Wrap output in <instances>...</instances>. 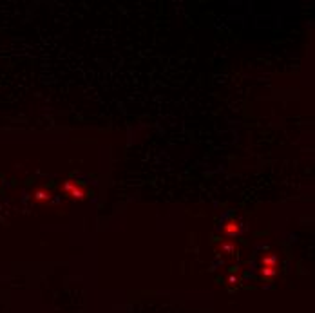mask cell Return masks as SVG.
Returning a JSON list of instances; mask_svg holds the SVG:
<instances>
[{
    "label": "cell",
    "instance_id": "cell-1",
    "mask_svg": "<svg viewBox=\"0 0 315 313\" xmlns=\"http://www.w3.org/2000/svg\"><path fill=\"white\" fill-rule=\"evenodd\" d=\"M60 189H62V192H64L69 199L82 201V199H87V197H89V190H87V187H85L82 181H78V179H66Z\"/></svg>",
    "mask_w": 315,
    "mask_h": 313
},
{
    "label": "cell",
    "instance_id": "cell-5",
    "mask_svg": "<svg viewBox=\"0 0 315 313\" xmlns=\"http://www.w3.org/2000/svg\"><path fill=\"white\" fill-rule=\"evenodd\" d=\"M51 197H53V192H51V189H48V187H38V189L33 192V199H35L36 203H40V205L49 203Z\"/></svg>",
    "mask_w": 315,
    "mask_h": 313
},
{
    "label": "cell",
    "instance_id": "cell-4",
    "mask_svg": "<svg viewBox=\"0 0 315 313\" xmlns=\"http://www.w3.org/2000/svg\"><path fill=\"white\" fill-rule=\"evenodd\" d=\"M216 252L219 255H228V257H232V255L238 254V244H236V241H232V239L221 237V239L216 241Z\"/></svg>",
    "mask_w": 315,
    "mask_h": 313
},
{
    "label": "cell",
    "instance_id": "cell-2",
    "mask_svg": "<svg viewBox=\"0 0 315 313\" xmlns=\"http://www.w3.org/2000/svg\"><path fill=\"white\" fill-rule=\"evenodd\" d=\"M218 230H219L221 236L226 237V239H234V237H239L243 234V225L234 217L232 214H226L225 217L221 219Z\"/></svg>",
    "mask_w": 315,
    "mask_h": 313
},
{
    "label": "cell",
    "instance_id": "cell-3",
    "mask_svg": "<svg viewBox=\"0 0 315 313\" xmlns=\"http://www.w3.org/2000/svg\"><path fill=\"white\" fill-rule=\"evenodd\" d=\"M277 266H279V259L277 255L268 252V254H263L261 257V265H259V272H261L263 279H272L275 277L277 273Z\"/></svg>",
    "mask_w": 315,
    "mask_h": 313
}]
</instances>
